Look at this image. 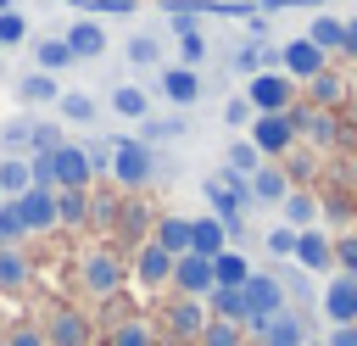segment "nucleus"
<instances>
[{
    "instance_id": "obj_6",
    "label": "nucleus",
    "mask_w": 357,
    "mask_h": 346,
    "mask_svg": "<svg viewBox=\"0 0 357 346\" xmlns=\"http://www.w3.org/2000/svg\"><path fill=\"white\" fill-rule=\"evenodd\" d=\"M78 279H84V290H89V296H117V290H123V279H128V268H123V257H117V251L95 246V251H84Z\"/></svg>"
},
{
    "instance_id": "obj_7",
    "label": "nucleus",
    "mask_w": 357,
    "mask_h": 346,
    "mask_svg": "<svg viewBox=\"0 0 357 346\" xmlns=\"http://www.w3.org/2000/svg\"><path fill=\"white\" fill-rule=\"evenodd\" d=\"M245 140H251L268 162H279V156L296 145V123H290V112H257L251 128H245Z\"/></svg>"
},
{
    "instance_id": "obj_11",
    "label": "nucleus",
    "mask_w": 357,
    "mask_h": 346,
    "mask_svg": "<svg viewBox=\"0 0 357 346\" xmlns=\"http://www.w3.org/2000/svg\"><path fill=\"white\" fill-rule=\"evenodd\" d=\"M178 296H195V301H206L212 296V257H201V251H184V257H173V279H167Z\"/></svg>"
},
{
    "instance_id": "obj_26",
    "label": "nucleus",
    "mask_w": 357,
    "mask_h": 346,
    "mask_svg": "<svg viewBox=\"0 0 357 346\" xmlns=\"http://www.w3.org/2000/svg\"><path fill=\"white\" fill-rule=\"evenodd\" d=\"M206 313H212V318H229V324H245V318H251V307H245V285H240V290H234V285H212Z\"/></svg>"
},
{
    "instance_id": "obj_34",
    "label": "nucleus",
    "mask_w": 357,
    "mask_h": 346,
    "mask_svg": "<svg viewBox=\"0 0 357 346\" xmlns=\"http://www.w3.org/2000/svg\"><path fill=\"white\" fill-rule=\"evenodd\" d=\"M0 190L6 195H22V190H33V156H0Z\"/></svg>"
},
{
    "instance_id": "obj_56",
    "label": "nucleus",
    "mask_w": 357,
    "mask_h": 346,
    "mask_svg": "<svg viewBox=\"0 0 357 346\" xmlns=\"http://www.w3.org/2000/svg\"><path fill=\"white\" fill-rule=\"evenodd\" d=\"M73 6H78V0H73Z\"/></svg>"
},
{
    "instance_id": "obj_54",
    "label": "nucleus",
    "mask_w": 357,
    "mask_h": 346,
    "mask_svg": "<svg viewBox=\"0 0 357 346\" xmlns=\"http://www.w3.org/2000/svg\"><path fill=\"white\" fill-rule=\"evenodd\" d=\"M251 6H273V0H251Z\"/></svg>"
},
{
    "instance_id": "obj_5",
    "label": "nucleus",
    "mask_w": 357,
    "mask_h": 346,
    "mask_svg": "<svg viewBox=\"0 0 357 346\" xmlns=\"http://www.w3.org/2000/svg\"><path fill=\"white\" fill-rule=\"evenodd\" d=\"M39 156V151H33ZM45 162H50V190H89V179H95V167H89V151L84 145H56V151H45Z\"/></svg>"
},
{
    "instance_id": "obj_12",
    "label": "nucleus",
    "mask_w": 357,
    "mask_h": 346,
    "mask_svg": "<svg viewBox=\"0 0 357 346\" xmlns=\"http://www.w3.org/2000/svg\"><path fill=\"white\" fill-rule=\"evenodd\" d=\"M318 307L329 324H357V273H329V285L318 290Z\"/></svg>"
},
{
    "instance_id": "obj_14",
    "label": "nucleus",
    "mask_w": 357,
    "mask_h": 346,
    "mask_svg": "<svg viewBox=\"0 0 357 346\" xmlns=\"http://www.w3.org/2000/svg\"><path fill=\"white\" fill-rule=\"evenodd\" d=\"M45 346H89V318L78 307H56L45 318Z\"/></svg>"
},
{
    "instance_id": "obj_10",
    "label": "nucleus",
    "mask_w": 357,
    "mask_h": 346,
    "mask_svg": "<svg viewBox=\"0 0 357 346\" xmlns=\"http://www.w3.org/2000/svg\"><path fill=\"white\" fill-rule=\"evenodd\" d=\"M11 201H17L28 234H50V229L61 223V206H56V190H50V184H33V190H22V195H11Z\"/></svg>"
},
{
    "instance_id": "obj_31",
    "label": "nucleus",
    "mask_w": 357,
    "mask_h": 346,
    "mask_svg": "<svg viewBox=\"0 0 357 346\" xmlns=\"http://www.w3.org/2000/svg\"><path fill=\"white\" fill-rule=\"evenodd\" d=\"M184 134H190L184 112H167V117H156V112H151V117L139 123V140H145V145H167V140H184Z\"/></svg>"
},
{
    "instance_id": "obj_24",
    "label": "nucleus",
    "mask_w": 357,
    "mask_h": 346,
    "mask_svg": "<svg viewBox=\"0 0 357 346\" xmlns=\"http://www.w3.org/2000/svg\"><path fill=\"white\" fill-rule=\"evenodd\" d=\"M78 56H73V45L61 39V33H45V39H33V67L39 73H67Z\"/></svg>"
},
{
    "instance_id": "obj_25",
    "label": "nucleus",
    "mask_w": 357,
    "mask_h": 346,
    "mask_svg": "<svg viewBox=\"0 0 357 346\" xmlns=\"http://www.w3.org/2000/svg\"><path fill=\"white\" fill-rule=\"evenodd\" d=\"M56 112H61V123H73V128H89V123L100 117V100H95L89 89H61Z\"/></svg>"
},
{
    "instance_id": "obj_23",
    "label": "nucleus",
    "mask_w": 357,
    "mask_h": 346,
    "mask_svg": "<svg viewBox=\"0 0 357 346\" xmlns=\"http://www.w3.org/2000/svg\"><path fill=\"white\" fill-rule=\"evenodd\" d=\"M307 39L318 45V50H346V17H335V11H312V22H307Z\"/></svg>"
},
{
    "instance_id": "obj_22",
    "label": "nucleus",
    "mask_w": 357,
    "mask_h": 346,
    "mask_svg": "<svg viewBox=\"0 0 357 346\" xmlns=\"http://www.w3.org/2000/svg\"><path fill=\"white\" fill-rule=\"evenodd\" d=\"M206 318H212V313H206L195 296H178V301H173V313H167V329H173L178 340H195V335L206 329Z\"/></svg>"
},
{
    "instance_id": "obj_30",
    "label": "nucleus",
    "mask_w": 357,
    "mask_h": 346,
    "mask_svg": "<svg viewBox=\"0 0 357 346\" xmlns=\"http://www.w3.org/2000/svg\"><path fill=\"white\" fill-rule=\"evenodd\" d=\"M251 273H257V268H251V257H245V251H234V246H223V251L212 257V279H218V285H234V290H240Z\"/></svg>"
},
{
    "instance_id": "obj_19",
    "label": "nucleus",
    "mask_w": 357,
    "mask_h": 346,
    "mask_svg": "<svg viewBox=\"0 0 357 346\" xmlns=\"http://www.w3.org/2000/svg\"><path fill=\"white\" fill-rule=\"evenodd\" d=\"M257 335H262V346H307V318L284 307V313H279V318H268Z\"/></svg>"
},
{
    "instance_id": "obj_18",
    "label": "nucleus",
    "mask_w": 357,
    "mask_h": 346,
    "mask_svg": "<svg viewBox=\"0 0 357 346\" xmlns=\"http://www.w3.org/2000/svg\"><path fill=\"white\" fill-rule=\"evenodd\" d=\"M67 45H73V56L78 61H95V56H106V28L95 22V17H78V22H67V33H61Z\"/></svg>"
},
{
    "instance_id": "obj_48",
    "label": "nucleus",
    "mask_w": 357,
    "mask_h": 346,
    "mask_svg": "<svg viewBox=\"0 0 357 346\" xmlns=\"http://www.w3.org/2000/svg\"><path fill=\"white\" fill-rule=\"evenodd\" d=\"M284 296H290V301H312V285H307L301 273H284Z\"/></svg>"
},
{
    "instance_id": "obj_15",
    "label": "nucleus",
    "mask_w": 357,
    "mask_h": 346,
    "mask_svg": "<svg viewBox=\"0 0 357 346\" xmlns=\"http://www.w3.org/2000/svg\"><path fill=\"white\" fill-rule=\"evenodd\" d=\"M134 279H139L145 290H162V285L173 279V251H162L156 240H145V246L134 251Z\"/></svg>"
},
{
    "instance_id": "obj_57",
    "label": "nucleus",
    "mask_w": 357,
    "mask_h": 346,
    "mask_svg": "<svg viewBox=\"0 0 357 346\" xmlns=\"http://www.w3.org/2000/svg\"><path fill=\"white\" fill-rule=\"evenodd\" d=\"M0 346H6V340H0Z\"/></svg>"
},
{
    "instance_id": "obj_52",
    "label": "nucleus",
    "mask_w": 357,
    "mask_h": 346,
    "mask_svg": "<svg viewBox=\"0 0 357 346\" xmlns=\"http://www.w3.org/2000/svg\"><path fill=\"white\" fill-rule=\"evenodd\" d=\"M351 184H357V156H351Z\"/></svg>"
},
{
    "instance_id": "obj_41",
    "label": "nucleus",
    "mask_w": 357,
    "mask_h": 346,
    "mask_svg": "<svg viewBox=\"0 0 357 346\" xmlns=\"http://www.w3.org/2000/svg\"><path fill=\"white\" fill-rule=\"evenodd\" d=\"M296 234H301V229H290V223H273V229L262 234L268 257H296Z\"/></svg>"
},
{
    "instance_id": "obj_28",
    "label": "nucleus",
    "mask_w": 357,
    "mask_h": 346,
    "mask_svg": "<svg viewBox=\"0 0 357 346\" xmlns=\"http://www.w3.org/2000/svg\"><path fill=\"white\" fill-rule=\"evenodd\" d=\"M112 112L128 117V123L139 128V123L151 117V89H139V84H117V89H112Z\"/></svg>"
},
{
    "instance_id": "obj_39",
    "label": "nucleus",
    "mask_w": 357,
    "mask_h": 346,
    "mask_svg": "<svg viewBox=\"0 0 357 346\" xmlns=\"http://www.w3.org/2000/svg\"><path fill=\"white\" fill-rule=\"evenodd\" d=\"M106 346H156V335H151V324L145 318H123L117 329H112V340Z\"/></svg>"
},
{
    "instance_id": "obj_20",
    "label": "nucleus",
    "mask_w": 357,
    "mask_h": 346,
    "mask_svg": "<svg viewBox=\"0 0 357 346\" xmlns=\"http://www.w3.org/2000/svg\"><path fill=\"white\" fill-rule=\"evenodd\" d=\"M162 56H167L162 33H128V45H123V61H128L134 73H145V67H167Z\"/></svg>"
},
{
    "instance_id": "obj_46",
    "label": "nucleus",
    "mask_w": 357,
    "mask_h": 346,
    "mask_svg": "<svg viewBox=\"0 0 357 346\" xmlns=\"http://www.w3.org/2000/svg\"><path fill=\"white\" fill-rule=\"evenodd\" d=\"M56 145H67V140H61V123H45V117H39V123H33V151H56Z\"/></svg>"
},
{
    "instance_id": "obj_21",
    "label": "nucleus",
    "mask_w": 357,
    "mask_h": 346,
    "mask_svg": "<svg viewBox=\"0 0 357 346\" xmlns=\"http://www.w3.org/2000/svg\"><path fill=\"white\" fill-rule=\"evenodd\" d=\"M223 246H229V223H223V218H212V212H206V218H190V251L218 257Z\"/></svg>"
},
{
    "instance_id": "obj_13",
    "label": "nucleus",
    "mask_w": 357,
    "mask_h": 346,
    "mask_svg": "<svg viewBox=\"0 0 357 346\" xmlns=\"http://www.w3.org/2000/svg\"><path fill=\"white\" fill-rule=\"evenodd\" d=\"M301 273H335V240L312 223V229H301L296 234V257H290Z\"/></svg>"
},
{
    "instance_id": "obj_1",
    "label": "nucleus",
    "mask_w": 357,
    "mask_h": 346,
    "mask_svg": "<svg viewBox=\"0 0 357 346\" xmlns=\"http://www.w3.org/2000/svg\"><path fill=\"white\" fill-rule=\"evenodd\" d=\"M112 179L123 190H145L156 179V145H145V140H112Z\"/></svg>"
},
{
    "instance_id": "obj_43",
    "label": "nucleus",
    "mask_w": 357,
    "mask_h": 346,
    "mask_svg": "<svg viewBox=\"0 0 357 346\" xmlns=\"http://www.w3.org/2000/svg\"><path fill=\"white\" fill-rule=\"evenodd\" d=\"M22 234H28V229H22V212H17V201L6 195V201H0V246H17Z\"/></svg>"
},
{
    "instance_id": "obj_27",
    "label": "nucleus",
    "mask_w": 357,
    "mask_h": 346,
    "mask_svg": "<svg viewBox=\"0 0 357 346\" xmlns=\"http://www.w3.org/2000/svg\"><path fill=\"white\" fill-rule=\"evenodd\" d=\"M346 89H351V84H346L335 67H324L318 78H307V100H312V106H324V112H335V106L346 100Z\"/></svg>"
},
{
    "instance_id": "obj_29",
    "label": "nucleus",
    "mask_w": 357,
    "mask_h": 346,
    "mask_svg": "<svg viewBox=\"0 0 357 346\" xmlns=\"http://www.w3.org/2000/svg\"><path fill=\"white\" fill-rule=\"evenodd\" d=\"M279 212H284V223H290V229H312V223L324 218V201H318L312 190H290Z\"/></svg>"
},
{
    "instance_id": "obj_53",
    "label": "nucleus",
    "mask_w": 357,
    "mask_h": 346,
    "mask_svg": "<svg viewBox=\"0 0 357 346\" xmlns=\"http://www.w3.org/2000/svg\"><path fill=\"white\" fill-rule=\"evenodd\" d=\"M0 11H11V0H0Z\"/></svg>"
},
{
    "instance_id": "obj_35",
    "label": "nucleus",
    "mask_w": 357,
    "mask_h": 346,
    "mask_svg": "<svg viewBox=\"0 0 357 346\" xmlns=\"http://www.w3.org/2000/svg\"><path fill=\"white\" fill-rule=\"evenodd\" d=\"M229 61H234V73L251 78V73H262V67H279V45H257V39H251V45H240Z\"/></svg>"
},
{
    "instance_id": "obj_17",
    "label": "nucleus",
    "mask_w": 357,
    "mask_h": 346,
    "mask_svg": "<svg viewBox=\"0 0 357 346\" xmlns=\"http://www.w3.org/2000/svg\"><path fill=\"white\" fill-rule=\"evenodd\" d=\"M11 95L33 112V106H56V100H61V84H56V73H39V67H33V73H22V78L11 84Z\"/></svg>"
},
{
    "instance_id": "obj_44",
    "label": "nucleus",
    "mask_w": 357,
    "mask_h": 346,
    "mask_svg": "<svg viewBox=\"0 0 357 346\" xmlns=\"http://www.w3.org/2000/svg\"><path fill=\"white\" fill-rule=\"evenodd\" d=\"M251 117H257V106H251L245 95H229V100H223V123H229V128H240V134H245V128H251Z\"/></svg>"
},
{
    "instance_id": "obj_36",
    "label": "nucleus",
    "mask_w": 357,
    "mask_h": 346,
    "mask_svg": "<svg viewBox=\"0 0 357 346\" xmlns=\"http://www.w3.org/2000/svg\"><path fill=\"white\" fill-rule=\"evenodd\" d=\"M33 123H39V117H28V112L11 117V123H0V145H6L11 156H33Z\"/></svg>"
},
{
    "instance_id": "obj_16",
    "label": "nucleus",
    "mask_w": 357,
    "mask_h": 346,
    "mask_svg": "<svg viewBox=\"0 0 357 346\" xmlns=\"http://www.w3.org/2000/svg\"><path fill=\"white\" fill-rule=\"evenodd\" d=\"M245 184H251V201H262V206H284V195L296 190V184H290V173H284L279 162H262Z\"/></svg>"
},
{
    "instance_id": "obj_4",
    "label": "nucleus",
    "mask_w": 357,
    "mask_h": 346,
    "mask_svg": "<svg viewBox=\"0 0 357 346\" xmlns=\"http://www.w3.org/2000/svg\"><path fill=\"white\" fill-rule=\"evenodd\" d=\"M245 100H251L257 112H290V106H296V78L279 73V67H262V73L245 78Z\"/></svg>"
},
{
    "instance_id": "obj_2",
    "label": "nucleus",
    "mask_w": 357,
    "mask_h": 346,
    "mask_svg": "<svg viewBox=\"0 0 357 346\" xmlns=\"http://www.w3.org/2000/svg\"><path fill=\"white\" fill-rule=\"evenodd\" d=\"M201 195H206V206H212V218H223L229 229H240V212H245V201H251V184L240 179V173H206L201 179Z\"/></svg>"
},
{
    "instance_id": "obj_40",
    "label": "nucleus",
    "mask_w": 357,
    "mask_h": 346,
    "mask_svg": "<svg viewBox=\"0 0 357 346\" xmlns=\"http://www.w3.org/2000/svg\"><path fill=\"white\" fill-rule=\"evenodd\" d=\"M56 206H61V223H84L89 218V190H56Z\"/></svg>"
},
{
    "instance_id": "obj_37",
    "label": "nucleus",
    "mask_w": 357,
    "mask_h": 346,
    "mask_svg": "<svg viewBox=\"0 0 357 346\" xmlns=\"http://www.w3.org/2000/svg\"><path fill=\"white\" fill-rule=\"evenodd\" d=\"M195 346H245V324H229V318H206V329L195 335Z\"/></svg>"
},
{
    "instance_id": "obj_55",
    "label": "nucleus",
    "mask_w": 357,
    "mask_h": 346,
    "mask_svg": "<svg viewBox=\"0 0 357 346\" xmlns=\"http://www.w3.org/2000/svg\"><path fill=\"white\" fill-rule=\"evenodd\" d=\"M0 201H6V190H0Z\"/></svg>"
},
{
    "instance_id": "obj_32",
    "label": "nucleus",
    "mask_w": 357,
    "mask_h": 346,
    "mask_svg": "<svg viewBox=\"0 0 357 346\" xmlns=\"http://www.w3.org/2000/svg\"><path fill=\"white\" fill-rule=\"evenodd\" d=\"M151 240H156L162 251H173V257H184V251H190V218H178V212H167V218H156V229H151Z\"/></svg>"
},
{
    "instance_id": "obj_50",
    "label": "nucleus",
    "mask_w": 357,
    "mask_h": 346,
    "mask_svg": "<svg viewBox=\"0 0 357 346\" xmlns=\"http://www.w3.org/2000/svg\"><path fill=\"white\" fill-rule=\"evenodd\" d=\"M6 346H45V329H11Z\"/></svg>"
},
{
    "instance_id": "obj_49",
    "label": "nucleus",
    "mask_w": 357,
    "mask_h": 346,
    "mask_svg": "<svg viewBox=\"0 0 357 346\" xmlns=\"http://www.w3.org/2000/svg\"><path fill=\"white\" fill-rule=\"evenodd\" d=\"M329 346H357V324H329Z\"/></svg>"
},
{
    "instance_id": "obj_42",
    "label": "nucleus",
    "mask_w": 357,
    "mask_h": 346,
    "mask_svg": "<svg viewBox=\"0 0 357 346\" xmlns=\"http://www.w3.org/2000/svg\"><path fill=\"white\" fill-rule=\"evenodd\" d=\"M28 39V17L11 6V11H0V50H11V45H22Z\"/></svg>"
},
{
    "instance_id": "obj_38",
    "label": "nucleus",
    "mask_w": 357,
    "mask_h": 346,
    "mask_svg": "<svg viewBox=\"0 0 357 346\" xmlns=\"http://www.w3.org/2000/svg\"><path fill=\"white\" fill-rule=\"evenodd\" d=\"M22 279H28L22 251H17V246H0V290H22Z\"/></svg>"
},
{
    "instance_id": "obj_3",
    "label": "nucleus",
    "mask_w": 357,
    "mask_h": 346,
    "mask_svg": "<svg viewBox=\"0 0 357 346\" xmlns=\"http://www.w3.org/2000/svg\"><path fill=\"white\" fill-rule=\"evenodd\" d=\"M245 307H251L245 329L257 335L268 318H279V313L290 307V296H284V279H279V273H251V279H245Z\"/></svg>"
},
{
    "instance_id": "obj_8",
    "label": "nucleus",
    "mask_w": 357,
    "mask_h": 346,
    "mask_svg": "<svg viewBox=\"0 0 357 346\" xmlns=\"http://www.w3.org/2000/svg\"><path fill=\"white\" fill-rule=\"evenodd\" d=\"M324 67H329V50H318L307 33H296V39H284V45H279V73H290L296 84L318 78Z\"/></svg>"
},
{
    "instance_id": "obj_33",
    "label": "nucleus",
    "mask_w": 357,
    "mask_h": 346,
    "mask_svg": "<svg viewBox=\"0 0 357 346\" xmlns=\"http://www.w3.org/2000/svg\"><path fill=\"white\" fill-rule=\"evenodd\" d=\"M262 162H268V156H262V151H257V145H251L245 134L223 145V167H229V173H240V179H251V173H257Z\"/></svg>"
},
{
    "instance_id": "obj_9",
    "label": "nucleus",
    "mask_w": 357,
    "mask_h": 346,
    "mask_svg": "<svg viewBox=\"0 0 357 346\" xmlns=\"http://www.w3.org/2000/svg\"><path fill=\"white\" fill-rule=\"evenodd\" d=\"M156 89H162V100L173 112H190L201 100V73L184 67V61H167V67H156Z\"/></svg>"
},
{
    "instance_id": "obj_47",
    "label": "nucleus",
    "mask_w": 357,
    "mask_h": 346,
    "mask_svg": "<svg viewBox=\"0 0 357 346\" xmlns=\"http://www.w3.org/2000/svg\"><path fill=\"white\" fill-rule=\"evenodd\" d=\"M335 268L340 273H357V234H340L335 240Z\"/></svg>"
},
{
    "instance_id": "obj_51",
    "label": "nucleus",
    "mask_w": 357,
    "mask_h": 346,
    "mask_svg": "<svg viewBox=\"0 0 357 346\" xmlns=\"http://www.w3.org/2000/svg\"><path fill=\"white\" fill-rule=\"evenodd\" d=\"M346 56H357V17L346 22Z\"/></svg>"
},
{
    "instance_id": "obj_45",
    "label": "nucleus",
    "mask_w": 357,
    "mask_h": 346,
    "mask_svg": "<svg viewBox=\"0 0 357 346\" xmlns=\"http://www.w3.org/2000/svg\"><path fill=\"white\" fill-rule=\"evenodd\" d=\"M201 56H206V39L195 33V22H190V28H178V61H184V67H195Z\"/></svg>"
}]
</instances>
